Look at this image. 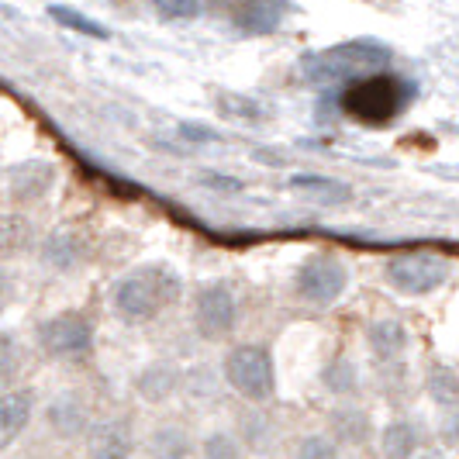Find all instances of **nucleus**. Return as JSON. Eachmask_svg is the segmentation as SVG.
<instances>
[{"label":"nucleus","mask_w":459,"mask_h":459,"mask_svg":"<svg viewBox=\"0 0 459 459\" xmlns=\"http://www.w3.org/2000/svg\"><path fill=\"white\" fill-rule=\"evenodd\" d=\"M184 298V276L169 263H142L111 287V311L125 325H149Z\"/></svg>","instance_id":"f257e3e1"},{"label":"nucleus","mask_w":459,"mask_h":459,"mask_svg":"<svg viewBox=\"0 0 459 459\" xmlns=\"http://www.w3.org/2000/svg\"><path fill=\"white\" fill-rule=\"evenodd\" d=\"M414 100H418V83L411 76H401L391 69L359 76L339 91L342 115L367 128H387L394 121H401L411 111Z\"/></svg>","instance_id":"f03ea898"},{"label":"nucleus","mask_w":459,"mask_h":459,"mask_svg":"<svg viewBox=\"0 0 459 459\" xmlns=\"http://www.w3.org/2000/svg\"><path fill=\"white\" fill-rule=\"evenodd\" d=\"M394 63V48L380 39H345L335 46H325L318 52H304L300 56V76L307 83H352L369 73H384Z\"/></svg>","instance_id":"7ed1b4c3"},{"label":"nucleus","mask_w":459,"mask_h":459,"mask_svg":"<svg viewBox=\"0 0 459 459\" xmlns=\"http://www.w3.org/2000/svg\"><path fill=\"white\" fill-rule=\"evenodd\" d=\"M221 384L246 404L263 408L276 397V359L273 349L263 342L231 345L221 359Z\"/></svg>","instance_id":"20e7f679"},{"label":"nucleus","mask_w":459,"mask_h":459,"mask_svg":"<svg viewBox=\"0 0 459 459\" xmlns=\"http://www.w3.org/2000/svg\"><path fill=\"white\" fill-rule=\"evenodd\" d=\"M35 342L48 359L59 363H83L97 352V325L87 311L66 307L35 325Z\"/></svg>","instance_id":"39448f33"},{"label":"nucleus","mask_w":459,"mask_h":459,"mask_svg":"<svg viewBox=\"0 0 459 459\" xmlns=\"http://www.w3.org/2000/svg\"><path fill=\"white\" fill-rule=\"evenodd\" d=\"M238 318H242V304H238V294L231 290V283L207 280L197 287L194 304H190V322L204 342L231 339V332L238 328Z\"/></svg>","instance_id":"423d86ee"},{"label":"nucleus","mask_w":459,"mask_h":459,"mask_svg":"<svg viewBox=\"0 0 459 459\" xmlns=\"http://www.w3.org/2000/svg\"><path fill=\"white\" fill-rule=\"evenodd\" d=\"M453 276V263L436 253H401L384 263V283L401 298H429Z\"/></svg>","instance_id":"0eeeda50"},{"label":"nucleus","mask_w":459,"mask_h":459,"mask_svg":"<svg viewBox=\"0 0 459 459\" xmlns=\"http://www.w3.org/2000/svg\"><path fill=\"white\" fill-rule=\"evenodd\" d=\"M349 266L335 253H311L304 255L294 270V298L311 304V307H332L335 300L349 290Z\"/></svg>","instance_id":"6e6552de"},{"label":"nucleus","mask_w":459,"mask_h":459,"mask_svg":"<svg viewBox=\"0 0 459 459\" xmlns=\"http://www.w3.org/2000/svg\"><path fill=\"white\" fill-rule=\"evenodd\" d=\"M56 184H59V166H56V160H46V156H28V160L11 162L4 169L7 197L18 207L42 204Z\"/></svg>","instance_id":"1a4fd4ad"},{"label":"nucleus","mask_w":459,"mask_h":459,"mask_svg":"<svg viewBox=\"0 0 459 459\" xmlns=\"http://www.w3.org/2000/svg\"><path fill=\"white\" fill-rule=\"evenodd\" d=\"M39 259L52 273L73 276L91 263V238L80 229H52L39 238Z\"/></svg>","instance_id":"9d476101"},{"label":"nucleus","mask_w":459,"mask_h":459,"mask_svg":"<svg viewBox=\"0 0 459 459\" xmlns=\"http://www.w3.org/2000/svg\"><path fill=\"white\" fill-rule=\"evenodd\" d=\"M42 421H46V429L59 438V442H83L93 425V411H91V404H87V397H80V394H73V391H63L46 401Z\"/></svg>","instance_id":"9b49d317"},{"label":"nucleus","mask_w":459,"mask_h":459,"mask_svg":"<svg viewBox=\"0 0 459 459\" xmlns=\"http://www.w3.org/2000/svg\"><path fill=\"white\" fill-rule=\"evenodd\" d=\"M132 391L142 404H152V408H162L169 404L177 394H184V369L169 359H152L135 373L132 380Z\"/></svg>","instance_id":"f8f14e48"},{"label":"nucleus","mask_w":459,"mask_h":459,"mask_svg":"<svg viewBox=\"0 0 459 459\" xmlns=\"http://www.w3.org/2000/svg\"><path fill=\"white\" fill-rule=\"evenodd\" d=\"M35 414H39V397L31 387L18 384L11 391H0V453L11 449L24 436Z\"/></svg>","instance_id":"ddd939ff"},{"label":"nucleus","mask_w":459,"mask_h":459,"mask_svg":"<svg viewBox=\"0 0 459 459\" xmlns=\"http://www.w3.org/2000/svg\"><path fill=\"white\" fill-rule=\"evenodd\" d=\"M135 432L128 421H117V418H104V421H93L87 438H83V449L87 459H132L135 456Z\"/></svg>","instance_id":"4468645a"},{"label":"nucleus","mask_w":459,"mask_h":459,"mask_svg":"<svg viewBox=\"0 0 459 459\" xmlns=\"http://www.w3.org/2000/svg\"><path fill=\"white\" fill-rule=\"evenodd\" d=\"M367 349L380 367H394V363H401L408 356L411 332L397 318H377V322L367 325Z\"/></svg>","instance_id":"2eb2a0df"},{"label":"nucleus","mask_w":459,"mask_h":459,"mask_svg":"<svg viewBox=\"0 0 459 459\" xmlns=\"http://www.w3.org/2000/svg\"><path fill=\"white\" fill-rule=\"evenodd\" d=\"M287 14H290V7H287V4H273V0H249V4L231 7V28H235L242 39H263V35H273L276 28L283 24Z\"/></svg>","instance_id":"dca6fc26"},{"label":"nucleus","mask_w":459,"mask_h":459,"mask_svg":"<svg viewBox=\"0 0 459 459\" xmlns=\"http://www.w3.org/2000/svg\"><path fill=\"white\" fill-rule=\"evenodd\" d=\"M325 436L332 438L339 449L342 446L359 449V446H367L369 438H373V418L359 404H339L335 411L328 414V432Z\"/></svg>","instance_id":"f3484780"},{"label":"nucleus","mask_w":459,"mask_h":459,"mask_svg":"<svg viewBox=\"0 0 459 459\" xmlns=\"http://www.w3.org/2000/svg\"><path fill=\"white\" fill-rule=\"evenodd\" d=\"M194 453H197V438L177 421L156 425L145 436V456L149 459H190Z\"/></svg>","instance_id":"a211bd4d"},{"label":"nucleus","mask_w":459,"mask_h":459,"mask_svg":"<svg viewBox=\"0 0 459 459\" xmlns=\"http://www.w3.org/2000/svg\"><path fill=\"white\" fill-rule=\"evenodd\" d=\"M238 442L246 446V453H273L276 438H280V425L270 411L263 408H249V411L238 418V429H235Z\"/></svg>","instance_id":"6ab92c4d"},{"label":"nucleus","mask_w":459,"mask_h":459,"mask_svg":"<svg viewBox=\"0 0 459 459\" xmlns=\"http://www.w3.org/2000/svg\"><path fill=\"white\" fill-rule=\"evenodd\" d=\"M425 449V436L411 418H391L380 429V453L384 459H414Z\"/></svg>","instance_id":"aec40b11"},{"label":"nucleus","mask_w":459,"mask_h":459,"mask_svg":"<svg viewBox=\"0 0 459 459\" xmlns=\"http://www.w3.org/2000/svg\"><path fill=\"white\" fill-rule=\"evenodd\" d=\"M28 249H39V229L22 211H4L0 214V259L24 255Z\"/></svg>","instance_id":"412c9836"},{"label":"nucleus","mask_w":459,"mask_h":459,"mask_svg":"<svg viewBox=\"0 0 459 459\" xmlns=\"http://www.w3.org/2000/svg\"><path fill=\"white\" fill-rule=\"evenodd\" d=\"M322 387L332 394V397L349 401V397H356V394L363 391V369H359V363H356L352 356L335 352L322 367Z\"/></svg>","instance_id":"4be33fe9"},{"label":"nucleus","mask_w":459,"mask_h":459,"mask_svg":"<svg viewBox=\"0 0 459 459\" xmlns=\"http://www.w3.org/2000/svg\"><path fill=\"white\" fill-rule=\"evenodd\" d=\"M421 387H425V397H429L436 408H442V411L459 408V369L456 367H449V363L429 367Z\"/></svg>","instance_id":"5701e85b"},{"label":"nucleus","mask_w":459,"mask_h":459,"mask_svg":"<svg viewBox=\"0 0 459 459\" xmlns=\"http://www.w3.org/2000/svg\"><path fill=\"white\" fill-rule=\"evenodd\" d=\"M214 108H218V115L231 117V121H242V125H263V121H270V108L259 97L242 91H221L214 97Z\"/></svg>","instance_id":"b1692460"},{"label":"nucleus","mask_w":459,"mask_h":459,"mask_svg":"<svg viewBox=\"0 0 459 459\" xmlns=\"http://www.w3.org/2000/svg\"><path fill=\"white\" fill-rule=\"evenodd\" d=\"M46 14L59 24V28L76 31V35H83V39H93V42H108V39H111V28H104L97 18L83 14V11H80V7H73V4H48Z\"/></svg>","instance_id":"393cba45"},{"label":"nucleus","mask_w":459,"mask_h":459,"mask_svg":"<svg viewBox=\"0 0 459 459\" xmlns=\"http://www.w3.org/2000/svg\"><path fill=\"white\" fill-rule=\"evenodd\" d=\"M287 184L294 190H304L307 197H318L325 204H345L352 201V186L335 180V177H325V173H294Z\"/></svg>","instance_id":"a878e982"},{"label":"nucleus","mask_w":459,"mask_h":459,"mask_svg":"<svg viewBox=\"0 0 459 459\" xmlns=\"http://www.w3.org/2000/svg\"><path fill=\"white\" fill-rule=\"evenodd\" d=\"M197 456L201 459H249L246 446L231 429H211L204 438H197Z\"/></svg>","instance_id":"bb28decb"},{"label":"nucleus","mask_w":459,"mask_h":459,"mask_svg":"<svg viewBox=\"0 0 459 459\" xmlns=\"http://www.w3.org/2000/svg\"><path fill=\"white\" fill-rule=\"evenodd\" d=\"M22 369H24V349L18 342V335L7 332V328H0V387L4 391L18 387Z\"/></svg>","instance_id":"cd10ccee"},{"label":"nucleus","mask_w":459,"mask_h":459,"mask_svg":"<svg viewBox=\"0 0 459 459\" xmlns=\"http://www.w3.org/2000/svg\"><path fill=\"white\" fill-rule=\"evenodd\" d=\"M218 387H221V377L214 369H204V367L184 369V394H190L194 401H214Z\"/></svg>","instance_id":"c85d7f7f"},{"label":"nucleus","mask_w":459,"mask_h":459,"mask_svg":"<svg viewBox=\"0 0 459 459\" xmlns=\"http://www.w3.org/2000/svg\"><path fill=\"white\" fill-rule=\"evenodd\" d=\"M294 459H342V449L325 436V432H311V436L298 438Z\"/></svg>","instance_id":"c756f323"},{"label":"nucleus","mask_w":459,"mask_h":459,"mask_svg":"<svg viewBox=\"0 0 459 459\" xmlns=\"http://www.w3.org/2000/svg\"><path fill=\"white\" fill-rule=\"evenodd\" d=\"M152 11L160 22H197L204 14V4H197V0H156Z\"/></svg>","instance_id":"7c9ffc66"},{"label":"nucleus","mask_w":459,"mask_h":459,"mask_svg":"<svg viewBox=\"0 0 459 459\" xmlns=\"http://www.w3.org/2000/svg\"><path fill=\"white\" fill-rule=\"evenodd\" d=\"M177 135L184 138L186 145H214V142H221V132L204 125V121H180Z\"/></svg>","instance_id":"2f4dec72"},{"label":"nucleus","mask_w":459,"mask_h":459,"mask_svg":"<svg viewBox=\"0 0 459 459\" xmlns=\"http://www.w3.org/2000/svg\"><path fill=\"white\" fill-rule=\"evenodd\" d=\"M436 432H438V442H442L446 453H459V408L438 414Z\"/></svg>","instance_id":"473e14b6"},{"label":"nucleus","mask_w":459,"mask_h":459,"mask_svg":"<svg viewBox=\"0 0 459 459\" xmlns=\"http://www.w3.org/2000/svg\"><path fill=\"white\" fill-rule=\"evenodd\" d=\"M204 186H211L214 194H242L246 184L238 180V177H229V173H214V169H204L201 177H197Z\"/></svg>","instance_id":"72a5a7b5"},{"label":"nucleus","mask_w":459,"mask_h":459,"mask_svg":"<svg viewBox=\"0 0 459 459\" xmlns=\"http://www.w3.org/2000/svg\"><path fill=\"white\" fill-rule=\"evenodd\" d=\"M11 300H14V276L0 266V311H4Z\"/></svg>","instance_id":"f704fd0d"},{"label":"nucleus","mask_w":459,"mask_h":459,"mask_svg":"<svg viewBox=\"0 0 459 459\" xmlns=\"http://www.w3.org/2000/svg\"><path fill=\"white\" fill-rule=\"evenodd\" d=\"M414 459H453V456H449L446 449H438V446H425Z\"/></svg>","instance_id":"c9c22d12"}]
</instances>
